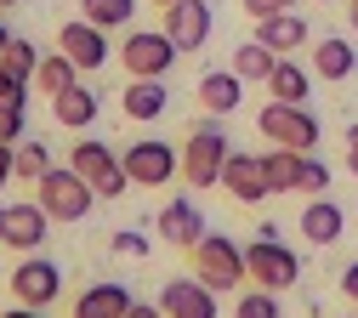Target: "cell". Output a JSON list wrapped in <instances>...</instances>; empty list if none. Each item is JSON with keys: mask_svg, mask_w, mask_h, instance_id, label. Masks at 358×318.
<instances>
[{"mask_svg": "<svg viewBox=\"0 0 358 318\" xmlns=\"http://www.w3.org/2000/svg\"><path fill=\"white\" fill-rule=\"evenodd\" d=\"M256 131L267 136V143H279V148H296V154H313L319 148V120L307 114V103H267L256 114Z\"/></svg>", "mask_w": 358, "mask_h": 318, "instance_id": "cell-1", "label": "cell"}, {"mask_svg": "<svg viewBox=\"0 0 358 318\" xmlns=\"http://www.w3.org/2000/svg\"><path fill=\"white\" fill-rule=\"evenodd\" d=\"M92 205H97V188L74 165L69 171L52 165L46 176H40V210H46L52 222H80V216H92Z\"/></svg>", "mask_w": 358, "mask_h": 318, "instance_id": "cell-2", "label": "cell"}, {"mask_svg": "<svg viewBox=\"0 0 358 318\" xmlns=\"http://www.w3.org/2000/svg\"><path fill=\"white\" fill-rule=\"evenodd\" d=\"M176 52H182V45H176L165 29H131L125 45H120V63H125L131 80H165Z\"/></svg>", "mask_w": 358, "mask_h": 318, "instance_id": "cell-3", "label": "cell"}, {"mask_svg": "<svg viewBox=\"0 0 358 318\" xmlns=\"http://www.w3.org/2000/svg\"><path fill=\"white\" fill-rule=\"evenodd\" d=\"M228 136H222L210 120L188 131V143H182V176L194 182V188H222V165H228Z\"/></svg>", "mask_w": 358, "mask_h": 318, "instance_id": "cell-4", "label": "cell"}, {"mask_svg": "<svg viewBox=\"0 0 358 318\" xmlns=\"http://www.w3.org/2000/svg\"><path fill=\"white\" fill-rule=\"evenodd\" d=\"M194 273L210 284V290H239L250 273H245V250L228 239V233H205L194 245Z\"/></svg>", "mask_w": 358, "mask_h": 318, "instance_id": "cell-5", "label": "cell"}, {"mask_svg": "<svg viewBox=\"0 0 358 318\" xmlns=\"http://www.w3.org/2000/svg\"><path fill=\"white\" fill-rule=\"evenodd\" d=\"M245 273H250L262 290H290V284L301 279V261H296V250H285L279 239H256V245L245 250Z\"/></svg>", "mask_w": 358, "mask_h": 318, "instance_id": "cell-6", "label": "cell"}, {"mask_svg": "<svg viewBox=\"0 0 358 318\" xmlns=\"http://www.w3.org/2000/svg\"><path fill=\"white\" fill-rule=\"evenodd\" d=\"M103 34H108V29L74 17V23H63V34H57V52H63L80 74H97V68L108 63V40H103Z\"/></svg>", "mask_w": 358, "mask_h": 318, "instance_id": "cell-7", "label": "cell"}, {"mask_svg": "<svg viewBox=\"0 0 358 318\" xmlns=\"http://www.w3.org/2000/svg\"><path fill=\"white\" fill-rule=\"evenodd\" d=\"M46 227H52V216L40 210V199L34 205H0V245L29 256V250L46 245Z\"/></svg>", "mask_w": 358, "mask_h": 318, "instance_id": "cell-8", "label": "cell"}, {"mask_svg": "<svg viewBox=\"0 0 358 318\" xmlns=\"http://www.w3.org/2000/svg\"><path fill=\"white\" fill-rule=\"evenodd\" d=\"M120 165H125V176L137 182V188H165L182 159H176L165 143H131V148L120 154Z\"/></svg>", "mask_w": 358, "mask_h": 318, "instance_id": "cell-9", "label": "cell"}, {"mask_svg": "<svg viewBox=\"0 0 358 318\" xmlns=\"http://www.w3.org/2000/svg\"><path fill=\"white\" fill-rule=\"evenodd\" d=\"M12 296H17L23 307H52V301L63 296V273H57L52 261H40V256H23L17 273H12Z\"/></svg>", "mask_w": 358, "mask_h": 318, "instance_id": "cell-10", "label": "cell"}, {"mask_svg": "<svg viewBox=\"0 0 358 318\" xmlns=\"http://www.w3.org/2000/svg\"><path fill=\"white\" fill-rule=\"evenodd\" d=\"M159 312L165 318H216V290L205 279H165Z\"/></svg>", "mask_w": 358, "mask_h": 318, "instance_id": "cell-11", "label": "cell"}, {"mask_svg": "<svg viewBox=\"0 0 358 318\" xmlns=\"http://www.w3.org/2000/svg\"><path fill=\"white\" fill-rule=\"evenodd\" d=\"M210 29H216V17H210L205 0H176V6H165V34L182 45V52H199L210 40Z\"/></svg>", "mask_w": 358, "mask_h": 318, "instance_id": "cell-12", "label": "cell"}, {"mask_svg": "<svg viewBox=\"0 0 358 318\" xmlns=\"http://www.w3.org/2000/svg\"><path fill=\"white\" fill-rule=\"evenodd\" d=\"M222 188H228L239 205H262V199H267L262 159H256V154H228V165H222Z\"/></svg>", "mask_w": 358, "mask_h": 318, "instance_id": "cell-13", "label": "cell"}, {"mask_svg": "<svg viewBox=\"0 0 358 318\" xmlns=\"http://www.w3.org/2000/svg\"><path fill=\"white\" fill-rule=\"evenodd\" d=\"M159 233H165V245L194 250V245L205 239V216H199V205H194V199H171V205L159 210Z\"/></svg>", "mask_w": 358, "mask_h": 318, "instance_id": "cell-14", "label": "cell"}, {"mask_svg": "<svg viewBox=\"0 0 358 318\" xmlns=\"http://www.w3.org/2000/svg\"><path fill=\"white\" fill-rule=\"evenodd\" d=\"M239 97H245V80L228 68V74H222V68H210V74H199V108L205 114H234L239 108Z\"/></svg>", "mask_w": 358, "mask_h": 318, "instance_id": "cell-15", "label": "cell"}, {"mask_svg": "<svg viewBox=\"0 0 358 318\" xmlns=\"http://www.w3.org/2000/svg\"><path fill=\"white\" fill-rule=\"evenodd\" d=\"M125 312H131V290L114 279L80 290V301H74V318H125Z\"/></svg>", "mask_w": 358, "mask_h": 318, "instance_id": "cell-16", "label": "cell"}, {"mask_svg": "<svg viewBox=\"0 0 358 318\" xmlns=\"http://www.w3.org/2000/svg\"><path fill=\"white\" fill-rule=\"evenodd\" d=\"M256 40L267 45V52H301L307 45V23H301V12H273V17H262L256 23Z\"/></svg>", "mask_w": 358, "mask_h": 318, "instance_id": "cell-17", "label": "cell"}, {"mask_svg": "<svg viewBox=\"0 0 358 318\" xmlns=\"http://www.w3.org/2000/svg\"><path fill=\"white\" fill-rule=\"evenodd\" d=\"M165 103H171V97H165V85H159V80H131V85L120 91V114H125V120H137V125L159 120Z\"/></svg>", "mask_w": 358, "mask_h": 318, "instance_id": "cell-18", "label": "cell"}, {"mask_svg": "<svg viewBox=\"0 0 358 318\" xmlns=\"http://www.w3.org/2000/svg\"><path fill=\"white\" fill-rule=\"evenodd\" d=\"M341 227H347V216H341V205H330V199H313V205L301 210V239L319 245V250L341 239Z\"/></svg>", "mask_w": 358, "mask_h": 318, "instance_id": "cell-19", "label": "cell"}, {"mask_svg": "<svg viewBox=\"0 0 358 318\" xmlns=\"http://www.w3.org/2000/svg\"><path fill=\"white\" fill-rule=\"evenodd\" d=\"M352 68H358V52H352L341 34L313 40V74H319V80H347Z\"/></svg>", "mask_w": 358, "mask_h": 318, "instance_id": "cell-20", "label": "cell"}, {"mask_svg": "<svg viewBox=\"0 0 358 318\" xmlns=\"http://www.w3.org/2000/svg\"><path fill=\"white\" fill-rule=\"evenodd\" d=\"M52 114H57V125H69V131H85V125L97 120V91L74 80V85L63 91V97H52Z\"/></svg>", "mask_w": 358, "mask_h": 318, "instance_id": "cell-21", "label": "cell"}, {"mask_svg": "<svg viewBox=\"0 0 358 318\" xmlns=\"http://www.w3.org/2000/svg\"><path fill=\"white\" fill-rule=\"evenodd\" d=\"M262 176H267V194H296L301 188V154L296 148L262 154Z\"/></svg>", "mask_w": 358, "mask_h": 318, "instance_id": "cell-22", "label": "cell"}, {"mask_svg": "<svg viewBox=\"0 0 358 318\" xmlns=\"http://www.w3.org/2000/svg\"><path fill=\"white\" fill-rule=\"evenodd\" d=\"M69 165H74V171H80L85 182H92V188H103V182H108V176L120 171V159H114V148H108V143H80Z\"/></svg>", "mask_w": 358, "mask_h": 318, "instance_id": "cell-23", "label": "cell"}, {"mask_svg": "<svg viewBox=\"0 0 358 318\" xmlns=\"http://www.w3.org/2000/svg\"><path fill=\"white\" fill-rule=\"evenodd\" d=\"M273 68H279V52H267L262 40H245L239 52H234V74H239V80L267 85V80H273Z\"/></svg>", "mask_w": 358, "mask_h": 318, "instance_id": "cell-24", "label": "cell"}, {"mask_svg": "<svg viewBox=\"0 0 358 318\" xmlns=\"http://www.w3.org/2000/svg\"><path fill=\"white\" fill-rule=\"evenodd\" d=\"M267 91H273L279 103H307V91H313V74H307L301 63L279 57V68H273V80H267Z\"/></svg>", "mask_w": 358, "mask_h": 318, "instance_id": "cell-25", "label": "cell"}, {"mask_svg": "<svg viewBox=\"0 0 358 318\" xmlns=\"http://www.w3.org/2000/svg\"><path fill=\"white\" fill-rule=\"evenodd\" d=\"M131 12H137V0H80V17L97 29H125Z\"/></svg>", "mask_w": 358, "mask_h": 318, "instance_id": "cell-26", "label": "cell"}, {"mask_svg": "<svg viewBox=\"0 0 358 318\" xmlns=\"http://www.w3.org/2000/svg\"><path fill=\"white\" fill-rule=\"evenodd\" d=\"M74 74H80V68H74V63L57 52V57H40V68H34V85L46 91V97H63V91L74 85Z\"/></svg>", "mask_w": 358, "mask_h": 318, "instance_id": "cell-27", "label": "cell"}, {"mask_svg": "<svg viewBox=\"0 0 358 318\" xmlns=\"http://www.w3.org/2000/svg\"><path fill=\"white\" fill-rule=\"evenodd\" d=\"M12 165H17L23 182H40V176L52 171V154H46V143H34V136H29L23 148H12Z\"/></svg>", "mask_w": 358, "mask_h": 318, "instance_id": "cell-28", "label": "cell"}, {"mask_svg": "<svg viewBox=\"0 0 358 318\" xmlns=\"http://www.w3.org/2000/svg\"><path fill=\"white\" fill-rule=\"evenodd\" d=\"M0 68H12V74H23V80H34V68H40L34 40H17V34H12V45H6V57H0Z\"/></svg>", "mask_w": 358, "mask_h": 318, "instance_id": "cell-29", "label": "cell"}, {"mask_svg": "<svg viewBox=\"0 0 358 318\" xmlns=\"http://www.w3.org/2000/svg\"><path fill=\"white\" fill-rule=\"evenodd\" d=\"M234 318H279V290H250V296H239Z\"/></svg>", "mask_w": 358, "mask_h": 318, "instance_id": "cell-30", "label": "cell"}, {"mask_svg": "<svg viewBox=\"0 0 358 318\" xmlns=\"http://www.w3.org/2000/svg\"><path fill=\"white\" fill-rule=\"evenodd\" d=\"M324 188H330V165L313 159V154H301V188H296V194H313V199H319Z\"/></svg>", "mask_w": 358, "mask_h": 318, "instance_id": "cell-31", "label": "cell"}, {"mask_svg": "<svg viewBox=\"0 0 358 318\" xmlns=\"http://www.w3.org/2000/svg\"><path fill=\"white\" fill-rule=\"evenodd\" d=\"M0 143H23V103H0Z\"/></svg>", "mask_w": 358, "mask_h": 318, "instance_id": "cell-32", "label": "cell"}, {"mask_svg": "<svg viewBox=\"0 0 358 318\" xmlns=\"http://www.w3.org/2000/svg\"><path fill=\"white\" fill-rule=\"evenodd\" d=\"M23 91H29V80H23V74L0 68V103H23Z\"/></svg>", "mask_w": 358, "mask_h": 318, "instance_id": "cell-33", "label": "cell"}, {"mask_svg": "<svg viewBox=\"0 0 358 318\" xmlns=\"http://www.w3.org/2000/svg\"><path fill=\"white\" fill-rule=\"evenodd\" d=\"M114 256H148V239L143 233H114Z\"/></svg>", "mask_w": 358, "mask_h": 318, "instance_id": "cell-34", "label": "cell"}, {"mask_svg": "<svg viewBox=\"0 0 358 318\" xmlns=\"http://www.w3.org/2000/svg\"><path fill=\"white\" fill-rule=\"evenodd\" d=\"M17 176V165H12V143H0V188Z\"/></svg>", "mask_w": 358, "mask_h": 318, "instance_id": "cell-35", "label": "cell"}, {"mask_svg": "<svg viewBox=\"0 0 358 318\" xmlns=\"http://www.w3.org/2000/svg\"><path fill=\"white\" fill-rule=\"evenodd\" d=\"M245 12H250V17H256V23H262V17H273V12H279V6H273V0H245Z\"/></svg>", "mask_w": 358, "mask_h": 318, "instance_id": "cell-36", "label": "cell"}, {"mask_svg": "<svg viewBox=\"0 0 358 318\" xmlns=\"http://www.w3.org/2000/svg\"><path fill=\"white\" fill-rule=\"evenodd\" d=\"M341 290H347V301H358V261L341 273Z\"/></svg>", "mask_w": 358, "mask_h": 318, "instance_id": "cell-37", "label": "cell"}, {"mask_svg": "<svg viewBox=\"0 0 358 318\" xmlns=\"http://www.w3.org/2000/svg\"><path fill=\"white\" fill-rule=\"evenodd\" d=\"M125 318H165V312H159V301H154V307H148V301H131Z\"/></svg>", "mask_w": 358, "mask_h": 318, "instance_id": "cell-38", "label": "cell"}, {"mask_svg": "<svg viewBox=\"0 0 358 318\" xmlns=\"http://www.w3.org/2000/svg\"><path fill=\"white\" fill-rule=\"evenodd\" d=\"M347 29L358 34V0H347Z\"/></svg>", "mask_w": 358, "mask_h": 318, "instance_id": "cell-39", "label": "cell"}, {"mask_svg": "<svg viewBox=\"0 0 358 318\" xmlns=\"http://www.w3.org/2000/svg\"><path fill=\"white\" fill-rule=\"evenodd\" d=\"M347 171L358 176V143H347Z\"/></svg>", "mask_w": 358, "mask_h": 318, "instance_id": "cell-40", "label": "cell"}, {"mask_svg": "<svg viewBox=\"0 0 358 318\" xmlns=\"http://www.w3.org/2000/svg\"><path fill=\"white\" fill-rule=\"evenodd\" d=\"M6 318H40V307H17V312H6Z\"/></svg>", "mask_w": 358, "mask_h": 318, "instance_id": "cell-41", "label": "cell"}, {"mask_svg": "<svg viewBox=\"0 0 358 318\" xmlns=\"http://www.w3.org/2000/svg\"><path fill=\"white\" fill-rule=\"evenodd\" d=\"M6 45H12V29H6V23H0V57H6Z\"/></svg>", "mask_w": 358, "mask_h": 318, "instance_id": "cell-42", "label": "cell"}, {"mask_svg": "<svg viewBox=\"0 0 358 318\" xmlns=\"http://www.w3.org/2000/svg\"><path fill=\"white\" fill-rule=\"evenodd\" d=\"M273 6H279V12H290V6H301V0H273Z\"/></svg>", "mask_w": 358, "mask_h": 318, "instance_id": "cell-43", "label": "cell"}, {"mask_svg": "<svg viewBox=\"0 0 358 318\" xmlns=\"http://www.w3.org/2000/svg\"><path fill=\"white\" fill-rule=\"evenodd\" d=\"M347 143H358V125H347Z\"/></svg>", "mask_w": 358, "mask_h": 318, "instance_id": "cell-44", "label": "cell"}, {"mask_svg": "<svg viewBox=\"0 0 358 318\" xmlns=\"http://www.w3.org/2000/svg\"><path fill=\"white\" fill-rule=\"evenodd\" d=\"M154 6H159V12H165V6H176V0H154Z\"/></svg>", "mask_w": 358, "mask_h": 318, "instance_id": "cell-45", "label": "cell"}, {"mask_svg": "<svg viewBox=\"0 0 358 318\" xmlns=\"http://www.w3.org/2000/svg\"><path fill=\"white\" fill-rule=\"evenodd\" d=\"M0 6H17V0H0Z\"/></svg>", "mask_w": 358, "mask_h": 318, "instance_id": "cell-46", "label": "cell"}]
</instances>
